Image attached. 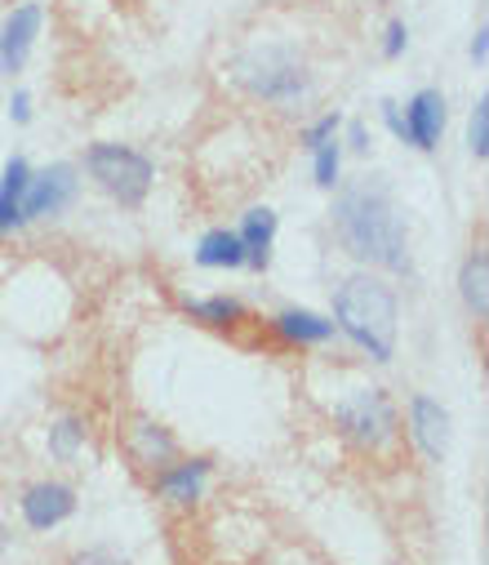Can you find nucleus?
Instances as JSON below:
<instances>
[{
    "instance_id": "obj_28",
    "label": "nucleus",
    "mask_w": 489,
    "mask_h": 565,
    "mask_svg": "<svg viewBox=\"0 0 489 565\" xmlns=\"http://www.w3.org/2000/svg\"><path fill=\"white\" fill-rule=\"evenodd\" d=\"M485 54H489V28L480 23V28H476V36H471V45H467V58H471L476 67H485Z\"/></svg>"
},
{
    "instance_id": "obj_6",
    "label": "nucleus",
    "mask_w": 489,
    "mask_h": 565,
    "mask_svg": "<svg viewBox=\"0 0 489 565\" xmlns=\"http://www.w3.org/2000/svg\"><path fill=\"white\" fill-rule=\"evenodd\" d=\"M81 192L76 166L72 161H54L45 170H32L28 192H23V223H41V218H59Z\"/></svg>"
},
{
    "instance_id": "obj_20",
    "label": "nucleus",
    "mask_w": 489,
    "mask_h": 565,
    "mask_svg": "<svg viewBox=\"0 0 489 565\" xmlns=\"http://www.w3.org/2000/svg\"><path fill=\"white\" fill-rule=\"evenodd\" d=\"M311 174H316V188L320 192H334L343 183V134L311 152Z\"/></svg>"
},
{
    "instance_id": "obj_10",
    "label": "nucleus",
    "mask_w": 489,
    "mask_h": 565,
    "mask_svg": "<svg viewBox=\"0 0 489 565\" xmlns=\"http://www.w3.org/2000/svg\"><path fill=\"white\" fill-rule=\"evenodd\" d=\"M401 116H405V143L410 148H418V152H436L440 148V138H445V125H449V103H445V94L440 89H418L405 107H401Z\"/></svg>"
},
{
    "instance_id": "obj_7",
    "label": "nucleus",
    "mask_w": 489,
    "mask_h": 565,
    "mask_svg": "<svg viewBox=\"0 0 489 565\" xmlns=\"http://www.w3.org/2000/svg\"><path fill=\"white\" fill-rule=\"evenodd\" d=\"M410 441L418 446V455L427 463H445V455H449L454 414L436 396H427V392H414L410 396Z\"/></svg>"
},
{
    "instance_id": "obj_25",
    "label": "nucleus",
    "mask_w": 489,
    "mask_h": 565,
    "mask_svg": "<svg viewBox=\"0 0 489 565\" xmlns=\"http://www.w3.org/2000/svg\"><path fill=\"white\" fill-rule=\"evenodd\" d=\"M72 565H129V561L116 547H85V552L72 556Z\"/></svg>"
},
{
    "instance_id": "obj_8",
    "label": "nucleus",
    "mask_w": 489,
    "mask_h": 565,
    "mask_svg": "<svg viewBox=\"0 0 489 565\" xmlns=\"http://www.w3.org/2000/svg\"><path fill=\"white\" fill-rule=\"evenodd\" d=\"M41 23H45V10L36 6V0H23V6H14L6 14V23H0V76H19L36 50V36H41Z\"/></svg>"
},
{
    "instance_id": "obj_13",
    "label": "nucleus",
    "mask_w": 489,
    "mask_h": 565,
    "mask_svg": "<svg viewBox=\"0 0 489 565\" xmlns=\"http://www.w3.org/2000/svg\"><path fill=\"white\" fill-rule=\"evenodd\" d=\"M276 232H280V218H276L272 205H254V210H245L236 236H241V245H245V267H249V271H267V267H272Z\"/></svg>"
},
{
    "instance_id": "obj_18",
    "label": "nucleus",
    "mask_w": 489,
    "mask_h": 565,
    "mask_svg": "<svg viewBox=\"0 0 489 565\" xmlns=\"http://www.w3.org/2000/svg\"><path fill=\"white\" fill-rule=\"evenodd\" d=\"M85 441H89V428H85V418H76V414L54 418L50 433H45V450H50V459L63 463V468H72V463L85 455Z\"/></svg>"
},
{
    "instance_id": "obj_29",
    "label": "nucleus",
    "mask_w": 489,
    "mask_h": 565,
    "mask_svg": "<svg viewBox=\"0 0 489 565\" xmlns=\"http://www.w3.org/2000/svg\"><path fill=\"white\" fill-rule=\"evenodd\" d=\"M6 547H10V530H6V521H0V556H6Z\"/></svg>"
},
{
    "instance_id": "obj_21",
    "label": "nucleus",
    "mask_w": 489,
    "mask_h": 565,
    "mask_svg": "<svg viewBox=\"0 0 489 565\" xmlns=\"http://www.w3.org/2000/svg\"><path fill=\"white\" fill-rule=\"evenodd\" d=\"M467 152L476 161L489 157V94H480L471 103V111H467Z\"/></svg>"
},
{
    "instance_id": "obj_24",
    "label": "nucleus",
    "mask_w": 489,
    "mask_h": 565,
    "mask_svg": "<svg viewBox=\"0 0 489 565\" xmlns=\"http://www.w3.org/2000/svg\"><path fill=\"white\" fill-rule=\"evenodd\" d=\"M348 125V143H343V152H352V157H370V129H365V120H343Z\"/></svg>"
},
{
    "instance_id": "obj_3",
    "label": "nucleus",
    "mask_w": 489,
    "mask_h": 565,
    "mask_svg": "<svg viewBox=\"0 0 489 565\" xmlns=\"http://www.w3.org/2000/svg\"><path fill=\"white\" fill-rule=\"evenodd\" d=\"M334 330L348 334L370 361L387 365L401 334V299L379 271H352L334 290Z\"/></svg>"
},
{
    "instance_id": "obj_23",
    "label": "nucleus",
    "mask_w": 489,
    "mask_h": 565,
    "mask_svg": "<svg viewBox=\"0 0 489 565\" xmlns=\"http://www.w3.org/2000/svg\"><path fill=\"white\" fill-rule=\"evenodd\" d=\"M405 50H410V23L405 19H392L387 32H383V58L396 63V58H405Z\"/></svg>"
},
{
    "instance_id": "obj_19",
    "label": "nucleus",
    "mask_w": 489,
    "mask_h": 565,
    "mask_svg": "<svg viewBox=\"0 0 489 565\" xmlns=\"http://www.w3.org/2000/svg\"><path fill=\"white\" fill-rule=\"evenodd\" d=\"M183 312L210 330H232L245 321V303L232 295H210V299H183Z\"/></svg>"
},
{
    "instance_id": "obj_22",
    "label": "nucleus",
    "mask_w": 489,
    "mask_h": 565,
    "mask_svg": "<svg viewBox=\"0 0 489 565\" xmlns=\"http://www.w3.org/2000/svg\"><path fill=\"white\" fill-rule=\"evenodd\" d=\"M343 134V111H320L307 129H302V152H316L320 143H330V138Z\"/></svg>"
},
{
    "instance_id": "obj_15",
    "label": "nucleus",
    "mask_w": 489,
    "mask_h": 565,
    "mask_svg": "<svg viewBox=\"0 0 489 565\" xmlns=\"http://www.w3.org/2000/svg\"><path fill=\"white\" fill-rule=\"evenodd\" d=\"M458 299L471 312V321L489 317V254H485V245H476L458 267Z\"/></svg>"
},
{
    "instance_id": "obj_1",
    "label": "nucleus",
    "mask_w": 489,
    "mask_h": 565,
    "mask_svg": "<svg viewBox=\"0 0 489 565\" xmlns=\"http://www.w3.org/2000/svg\"><path fill=\"white\" fill-rule=\"evenodd\" d=\"M330 227L339 245L370 271H392L410 276L414 271V249H410V227L405 214L392 196V188L379 174H365L357 183H339Z\"/></svg>"
},
{
    "instance_id": "obj_2",
    "label": "nucleus",
    "mask_w": 489,
    "mask_h": 565,
    "mask_svg": "<svg viewBox=\"0 0 489 565\" xmlns=\"http://www.w3.org/2000/svg\"><path fill=\"white\" fill-rule=\"evenodd\" d=\"M232 81L263 107L276 111H298L316 98V67L311 58L294 45V41H249L236 58H232Z\"/></svg>"
},
{
    "instance_id": "obj_12",
    "label": "nucleus",
    "mask_w": 489,
    "mask_h": 565,
    "mask_svg": "<svg viewBox=\"0 0 489 565\" xmlns=\"http://www.w3.org/2000/svg\"><path fill=\"white\" fill-rule=\"evenodd\" d=\"M125 450L142 472H160L166 463L179 459V437L166 428V423H156L147 414H134L129 428H125Z\"/></svg>"
},
{
    "instance_id": "obj_14",
    "label": "nucleus",
    "mask_w": 489,
    "mask_h": 565,
    "mask_svg": "<svg viewBox=\"0 0 489 565\" xmlns=\"http://www.w3.org/2000/svg\"><path fill=\"white\" fill-rule=\"evenodd\" d=\"M272 330H276L289 348H325V343L339 334L330 317H320V312H311V308H280V312L272 317Z\"/></svg>"
},
{
    "instance_id": "obj_9",
    "label": "nucleus",
    "mask_w": 489,
    "mask_h": 565,
    "mask_svg": "<svg viewBox=\"0 0 489 565\" xmlns=\"http://www.w3.org/2000/svg\"><path fill=\"white\" fill-rule=\"evenodd\" d=\"M210 477H214V459H205V455L183 459V455H179L174 463H166L160 472H151V490L166 499L170 508H196V503L205 499Z\"/></svg>"
},
{
    "instance_id": "obj_11",
    "label": "nucleus",
    "mask_w": 489,
    "mask_h": 565,
    "mask_svg": "<svg viewBox=\"0 0 489 565\" xmlns=\"http://www.w3.org/2000/svg\"><path fill=\"white\" fill-rule=\"evenodd\" d=\"M19 512H23L28 530L50 534V530H59L63 521H72V512H76V490H72L67 481H36V486L23 490Z\"/></svg>"
},
{
    "instance_id": "obj_5",
    "label": "nucleus",
    "mask_w": 489,
    "mask_h": 565,
    "mask_svg": "<svg viewBox=\"0 0 489 565\" xmlns=\"http://www.w3.org/2000/svg\"><path fill=\"white\" fill-rule=\"evenodd\" d=\"M334 423H339V433L365 455H392V446L401 437L396 401L383 387H357L352 396H343L334 405Z\"/></svg>"
},
{
    "instance_id": "obj_16",
    "label": "nucleus",
    "mask_w": 489,
    "mask_h": 565,
    "mask_svg": "<svg viewBox=\"0 0 489 565\" xmlns=\"http://www.w3.org/2000/svg\"><path fill=\"white\" fill-rule=\"evenodd\" d=\"M32 166L28 157H10L6 170H0V236H10L23 227V192H28Z\"/></svg>"
},
{
    "instance_id": "obj_17",
    "label": "nucleus",
    "mask_w": 489,
    "mask_h": 565,
    "mask_svg": "<svg viewBox=\"0 0 489 565\" xmlns=\"http://www.w3.org/2000/svg\"><path fill=\"white\" fill-rule=\"evenodd\" d=\"M196 267L205 271H241L245 267V245L236 227H214L196 241Z\"/></svg>"
},
{
    "instance_id": "obj_27",
    "label": "nucleus",
    "mask_w": 489,
    "mask_h": 565,
    "mask_svg": "<svg viewBox=\"0 0 489 565\" xmlns=\"http://www.w3.org/2000/svg\"><path fill=\"white\" fill-rule=\"evenodd\" d=\"M10 120L14 125H32V94L28 89H14L10 94Z\"/></svg>"
},
{
    "instance_id": "obj_26",
    "label": "nucleus",
    "mask_w": 489,
    "mask_h": 565,
    "mask_svg": "<svg viewBox=\"0 0 489 565\" xmlns=\"http://www.w3.org/2000/svg\"><path fill=\"white\" fill-rule=\"evenodd\" d=\"M379 111H383V125H387V134H392V138H401V143H405V116H401V103L383 98V103H379Z\"/></svg>"
},
{
    "instance_id": "obj_4",
    "label": "nucleus",
    "mask_w": 489,
    "mask_h": 565,
    "mask_svg": "<svg viewBox=\"0 0 489 565\" xmlns=\"http://www.w3.org/2000/svg\"><path fill=\"white\" fill-rule=\"evenodd\" d=\"M85 170L98 183V192L111 196L120 210H142L156 183V161L129 143H94L85 152Z\"/></svg>"
}]
</instances>
